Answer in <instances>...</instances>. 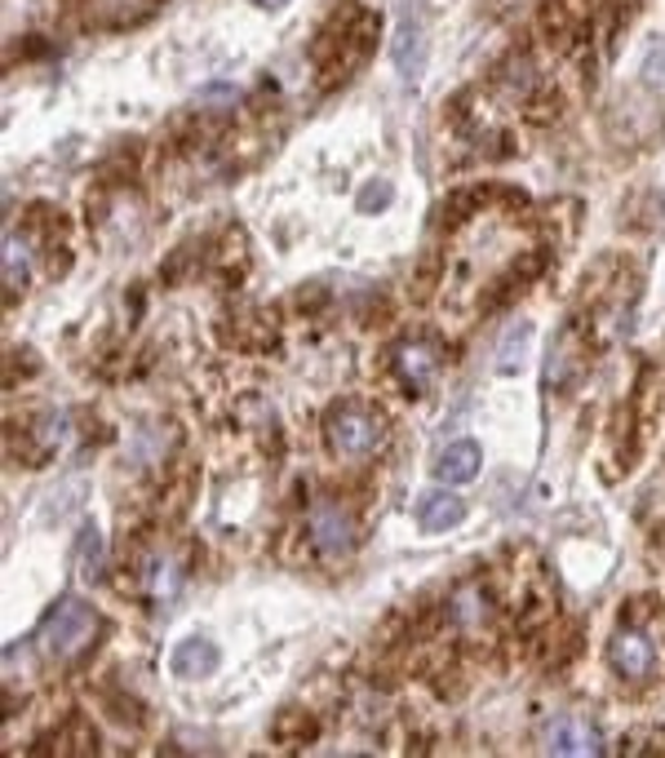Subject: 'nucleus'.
Here are the masks:
<instances>
[{
	"label": "nucleus",
	"instance_id": "f03ea898",
	"mask_svg": "<svg viewBox=\"0 0 665 758\" xmlns=\"http://www.w3.org/2000/svg\"><path fill=\"white\" fill-rule=\"evenodd\" d=\"M98 634V612L85 599H59L40 626V653L49 661H72Z\"/></svg>",
	"mask_w": 665,
	"mask_h": 758
},
{
	"label": "nucleus",
	"instance_id": "dca6fc26",
	"mask_svg": "<svg viewBox=\"0 0 665 758\" xmlns=\"http://www.w3.org/2000/svg\"><path fill=\"white\" fill-rule=\"evenodd\" d=\"M528 338H532V329L524 324L519 329V338H515V329L506 333V342H502V359H497V368L502 372H511V368H519V359H524V346H528Z\"/></svg>",
	"mask_w": 665,
	"mask_h": 758
},
{
	"label": "nucleus",
	"instance_id": "39448f33",
	"mask_svg": "<svg viewBox=\"0 0 665 758\" xmlns=\"http://www.w3.org/2000/svg\"><path fill=\"white\" fill-rule=\"evenodd\" d=\"M391 364L400 372V382L409 387V395H422L435 377H439V364H443V351L430 342V338H409L391 351Z\"/></svg>",
	"mask_w": 665,
	"mask_h": 758
},
{
	"label": "nucleus",
	"instance_id": "9b49d317",
	"mask_svg": "<svg viewBox=\"0 0 665 758\" xmlns=\"http://www.w3.org/2000/svg\"><path fill=\"white\" fill-rule=\"evenodd\" d=\"M453 621L462 626V630H484L488 621H492V604H488V594L470 581V585H462L457 594H453Z\"/></svg>",
	"mask_w": 665,
	"mask_h": 758
},
{
	"label": "nucleus",
	"instance_id": "a211bd4d",
	"mask_svg": "<svg viewBox=\"0 0 665 758\" xmlns=\"http://www.w3.org/2000/svg\"><path fill=\"white\" fill-rule=\"evenodd\" d=\"M643 76H648V85H665V40L648 53V63H643Z\"/></svg>",
	"mask_w": 665,
	"mask_h": 758
},
{
	"label": "nucleus",
	"instance_id": "20e7f679",
	"mask_svg": "<svg viewBox=\"0 0 665 758\" xmlns=\"http://www.w3.org/2000/svg\"><path fill=\"white\" fill-rule=\"evenodd\" d=\"M607 661H613V670H617L622 679L643 683V679H652V670H656V643H652L639 626H622V630L613 634V643H607Z\"/></svg>",
	"mask_w": 665,
	"mask_h": 758
},
{
	"label": "nucleus",
	"instance_id": "aec40b11",
	"mask_svg": "<svg viewBox=\"0 0 665 758\" xmlns=\"http://www.w3.org/2000/svg\"><path fill=\"white\" fill-rule=\"evenodd\" d=\"M253 5H262V10H280V5H289V0H253Z\"/></svg>",
	"mask_w": 665,
	"mask_h": 758
},
{
	"label": "nucleus",
	"instance_id": "ddd939ff",
	"mask_svg": "<svg viewBox=\"0 0 665 758\" xmlns=\"http://www.w3.org/2000/svg\"><path fill=\"white\" fill-rule=\"evenodd\" d=\"M396 59H400V72H404V76H417V72H422V59H426V36H422L417 14H404L400 45H396Z\"/></svg>",
	"mask_w": 665,
	"mask_h": 758
},
{
	"label": "nucleus",
	"instance_id": "423d86ee",
	"mask_svg": "<svg viewBox=\"0 0 665 758\" xmlns=\"http://www.w3.org/2000/svg\"><path fill=\"white\" fill-rule=\"evenodd\" d=\"M545 749L564 754V758H586V754L594 758V754H603V736L586 715H564L545 728Z\"/></svg>",
	"mask_w": 665,
	"mask_h": 758
},
{
	"label": "nucleus",
	"instance_id": "9d476101",
	"mask_svg": "<svg viewBox=\"0 0 665 758\" xmlns=\"http://www.w3.org/2000/svg\"><path fill=\"white\" fill-rule=\"evenodd\" d=\"M462 519H466V502H462V497H453V493H430V497H422L417 523H422L426 532H449V528H457Z\"/></svg>",
	"mask_w": 665,
	"mask_h": 758
},
{
	"label": "nucleus",
	"instance_id": "2eb2a0df",
	"mask_svg": "<svg viewBox=\"0 0 665 758\" xmlns=\"http://www.w3.org/2000/svg\"><path fill=\"white\" fill-rule=\"evenodd\" d=\"M27 270H32L27 266V244L18 236H5V289H10V298L27 289Z\"/></svg>",
	"mask_w": 665,
	"mask_h": 758
},
{
	"label": "nucleus",
	"instance_id": "f257e3e1",
	"mask_svg": "<svg viewBox=\"0 0 665 758\" xmlns=\"http://www.w3.org/2000/svg\"><path fill=\"white\" fill-rule=\"evenodd\" d=\"M324 435H328V449L342 462H360L386 444V417L364 400H347L328 413Z\"/></svg>",
	"mask_w": 665,
	"mask_h": 758
},
{
	"label": "nucleus",
	"instance_id": "6ab92c4d",
	"mask_svg": "<svg viewBox=\"0 0 665 758\" xmlns=\"http://www.w3.org/2000/svg\"><path fill=\"white\" fill-rule=\"evenodd\" d=\"M98 551H102V541H98V532L89 528V536H85V546H80V555H85V577H98Z\"/></svg>",
	"mask_w": 665,
	"mask_h": 758
},
{
	"label": "nucleus",
	"instance_id": "6e6552de",
	"mask_svg": "<svg viewBox=\"0 0 665 758\" xmlns=\"http://www.w3.org/2000/svg\"><path fill=\"white\" fill-rule=\"evenodd\" d=\"M217 661H222V653H217V643L213 639H183L178 647H174V674L178 679H209L213 670H217Z\"/></svg>",
	"mask_w": 665,
	"mask_h": 758
},
{
	"label": "nucleus",
	"instance_id": "0eeeda50",
	"mask_svg": "<svg viewBox=\"0 0 665 758\" xmlns=\"http://www.w3.org/2000/svg\"><path fill=\"white\" fill-rule=\"evenodd\" d=\"M183 581V568L170 551H151L138 559V590L147 594V599H170V594L178 590Z\"/></svg>",
	"mask_w": 665,
	"mask_h": 758
},
{
	"label": "nucleus",
	"instance_id": "f3484780",
	"mask_svg": "<svg viewBox=\"0 0 665 758\" xmlns=\"http://www.w3.org/2000/svg\"><path fill=\"white\" fill-rule=\"evenodd\" d=\"M391 195H396V191H391V182H373V187H364V191H360V209H364V213H377V209L391 204Z\"/></svg>",
	"mask_w": 665,
	"mask_h": 758
},
{
	"label": "nucleus",
	"instance_id": "1a4fd4ad",
	"mask_svg": "<svg viewBox=\"0 0 665 758\" xmlns=\"http://www.w3.org/2000/svg\"><path fill=\"white\" fill-rule=\"evenodd\" d=\"M479 444H470V440H457V444H449L439 457H435V479H443V483H466V479H475L479 475Z\"/></svg>",
	"mask_w": 665,
	"mask_h": 758
},
{
	"label": "nucleus",
	"instance_id": "f8f14e48",
	"mask_svg": "<svg viewBox=\"0 0 665 758\" xmlns=\"http://www.w3.org/2000/svg\"><path fill=\"white\" fill-rule=\"evenodd\" d=\"M577 368H581V359L573 355V333H560V342H554V351L545 359V387H554V391L573 387Z\"/></svg>",
	"mask_w": 665,
	"mask_h": 758
},
{
	"label": "nucleus",
	"instance_id": "7ed1b4c3",
	"mask_svg": "<svg viewBox=\"0 0 665 758\" xmlns=\"http://www.w3.org/2000/svg\"><path fill=\"white\" fill-rule=\"evenodd\" d=\"M306 546L319 564H338L351 555L355 546V519L347 515V506L338 502H319L306 519Z\"/></svg>",
	"mask_w": 665,
	"mask_h": 758
},
{
	"label": "nucleus",
	"instance_id": "4468645a",
	"mask_svg": "<svg viewBox=\"0 0 665 758\" xmlns=\"http://www.w3.org/2000/svg\"><path fill=\"white\" fill-rule=\"evenodd\" d=\"M532 85H537V72L528 59H515L497 72V93H502V102H524L532 93Z\"/></svg>",
	"mask_w": 665,
	"mask_h": 758
}]
</instances>
